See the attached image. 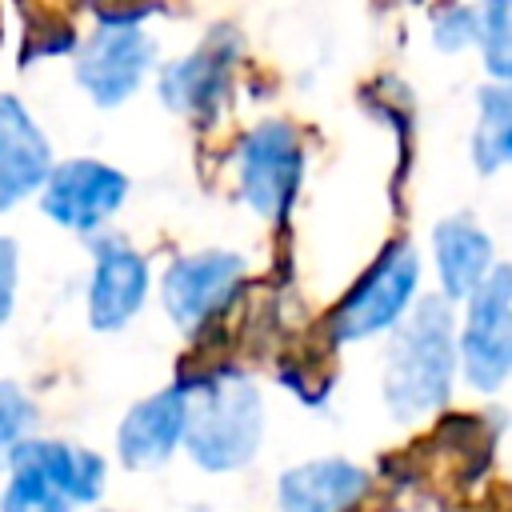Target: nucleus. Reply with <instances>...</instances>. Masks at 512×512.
I'll list each match as a JSON object with an SVG mask.
<instances>
[{
	"label": "nucleus",
	"mask_w": 512,
	"mask_h": 512,
	"mask_svg": "<svg viewBox=\"0 0 512 512\" xmlns=\"http://www.w3.org/2000/svg\"><path fill=\"white\" fill-rule=\"evenodd\" d=\"M380 392L396 420H420L448 404L456 384V316L440 296H416V304L388 328Z\"/></svg>",
	"instance_id": "nucleus-1"
},
{
	"label": "nucleus",
	"mask_w": 512,
	"mask_h": 512,
	"mask_svg": "<svg viewBox=\"0 0 512 512\" xmlns=\"http://www.w3.org/2000/svg\"><path fill=\"white\" fill-rule=\"evenodd\" d=\"M264 440L260 388L240 372H216L188 384L184 452L204 472H240Z\"/></svg>",
	"instance_id": "nucleus-2"
},
{
	"label": "nucleus",
	"mask_w": 512,
	"mask_h": 512,
	"mask_svg": "<svg viewBox=\"0 0 512 512\" xmlns=\"http://www.w3.org/2000/svg\"><path fill=\"white\" fill-rule=\"evenodd\" d=\"M416 296H420V252L408 240H392L332 312V336L340 344L380 336L400 324V316L416 304Z\"/></svg>",
	"instance_id": "nucleus-3"
},
{
	"label": "nucleus",
	"mask_w": 512,
	"mask_h": 512,
	"mask_svg": "<svg viewBox=\"0 0 512 512\" xmlns=\"http://www.w3.org/2000/svg\"><path fill=\"white\" fill-rule=\"evenodd\" d=\"M456 372L476 392L504 388L512 372V272L504 264H496L464 300V324L456 332Z\"/></svg>",
	"instance_id": "nucleus-4"
},
{
	"label": "nucleus",
	"mask_w": 512,
	"mask_h": 512,
	"mask_svg": "<svg viewBox=\"0 0 512 512\" xmlns=\"http://www.w3.org/2000/svg\"><path fill=\"white\" fill-rule=\"evenodd\" d=\"M304 148L292 124L264 120L236 148V184L240 200L268 224H280L300 192Z\"/></svg>",
	"instance_id": "nucleus-5"
},
{
	"label": "nucleus",
	"mask_w": 512,
	"mask_h": 512,
	"mask_svg": "<svg viewBox=\"0 0 512 512\" xmlns=\"http://www.w3.org/2000/svg\"><path fill=\"white\" fill-rule=\"evenodd\" d=\"M156 64V44L140 16H104L96 36L76 52V80L100 108L124 104Z\"/></svg>",
	"instance_id": "nucleus-6"
},
{
	"label": "nucleus",
	"mask_w": 512,
	"mask_h": 512,
	"mask_svg": "<svg viewBox=\"0 0 512 512\" xmlns=\"http://www.w3.org/2000/svg\"><path fill=\"white\" fill-rule=\"evenodd\" d=\"M128 200V176L104 160L76 156L64 164H52V172L40 184V208L52 224L68 232H104V224L120 212Z\"/></svg>",
	"instance_id": "nucleus-7"
},
{
	"label": "nucleus",
	"mask_w": 512,
	"mask_h": 512,
	"mask_svg": "<svg viewBox=\"0 0 512 512\" xmlns=\"http://www.w3.org/2000/svg\"><path fill=\"white\" fill-rule=\"evenodd\" d=\"M244 272H248L244 256L224 252V248L176 256L160 280V300H164L168 320L184 332L204 328L220 308H228V300L244 284Z\"/></svg>",
	"instance_id": "nucleus-8"
},
{
	"label": "nucleus",
	"mask_w": 512,
	"mask_h": 512,
	"mask_svg": "<svg viewBox=\"0 0 512 512\" xmlns=\"http://www.w3.org/2000/svg\"><path fill=\"white\" fill-rule=\"evenodd\" d=\"M148 260L116 232H92V276H88V324L96 332H120L148 300Z\"/></svg>",
	"instance_id": "nucleus-9"
},
{
	"label": "nucleus",
	"mask_w": 512,
	"mask_h": 512,
	"mask_svg": "<svg viewBox=\"0 0 512 512\" xmlns=\"http://www.w3.org/2000/svg\"><path fill=\"white\" fill-rule=\"evenodd\" d=\"M188 424V384H168L144 400H136L116 428V456L124 468H160L184 444Z\"/></svg>",
	"instance_id": "nucleus-10"
},
{
	"label": "nucleus",
	"mask_w": 512,
	"mask_h": 512,
	"mask_svg": "<svg viewBox=\"0 0 512 512\" xmlns=\"http://www.w3.org/2000/svg\"><path fill=\"white\" fill-rule=\"evenodd\" d=\"M48 172L52 148L40 124L16 96L0 92V212H12L20 200L40 192Z\"/></svg>",
	"instance_id": "nucleus-11"
},
{
	"label": "nucleus",
	"mask_w": 512,
	"mask_h": 512,
	"mask_svg": "<svg viewBox=\"0 0 512 512\" xmlns=\"http://www.w3.org/2000/svg\"><path fill=\"white\" fill-rule=\"evenodd\" d=\"M432 264L440 280V300L464 304L496 268L492 236L472 216H448L432 228Z\"/></svg>",
	"instance_id": "nucleus-12"
},
{
	"label": "nucleus",
	"mask_w": 512,
	"mask_h": 512,
	"mask_svg": "<svg viewBox=\"0 0 512 512\" xmlns=\"http://www.w3.org/2000/svg\"><path fill=\"white\" fill-rule=\"evenodd\" d=\"M368 492V472L352 460L324 456L288 468L276 480V512H348Z\"/></svg>",
	"instance_id": "nucleus-13"
},
{
	"label": "nucleus",
	"mask_w": 512,
	"mask_h": 512,
	"mask_svg": "<svg viewBox=\"0 0 512 512\" xmlns=\"http://www.w3.org/2000/svg\"><path fill=\"white\" fill-rule=\"evenodd\" d=\"M28 464L36 468L56 492L68 496L72 508H92L104 496L108 484V464L100 452L68 444V440H40V436H24L16 444V452L8 456V464Z\"/></svg>",
	"instance_id": "nucleus-14"
},
{
	"label": "nucleus",
	"mask_w": 512,
	"mask_h": 512,
	"mask_svg": "<svg viewBox=\"0 0 512 512\" xmlns=\"http://www.w3.org/2000/svg\"><path fill=\"white\" fill-rule=\"evenodd\" d=\"M228 68H232V48L224 44H204L172 64L160 68V96L172 112L184 116H212L224 100L228 88Z\"/></svg>",
	"instance_id": "nucleus-15"
},
{
	"label": "nucleus",
	"mask_w": 512,
	"mask_h": 512,
	"mask_svg": "<svg viewBox=\"0 0 512 512\" xmlns=\"http://www.w3.org/2000/svg\"><path fill=\"white\" fill-rule=\"evenodd\" d=\"M512 156V96L508 84H484L476 92V132H472V164L480 176H492Z\"/></svg>",
	"instance_id": "nucleus-16"
},
{
	"label": "nucleus",
	"mask_w": 512,
	"mask_h": 512,
	"mask_svg": "<svg viewBox=\"0 0 512 512\" xmlns=\"http://www.w3.org/2000/svg\"><path fill=\"white\" fill-rule=\"evenodd\" d=\"M476 16V36L472 44H480L484 68L496 84H504L512 76V40H508V0H480L472 8Z\"/></svg>",
	"instance_id": "nucleus-17"
},
{
	"label": "nucleus",
	"mask_w": 512,
	"mask_h": 512,
	"mask_svg": "<svg viewBox=\"0 0 512 512\" xmlns=\"http://www.w3.org/2000/svg\"><path fill=\"white\" fill-rule=\"evenodd\" d=\"M0 512H76V508L36 468L12 460L8 464V484L0 492Z\"/></svg>",
	"instance_id": "nucleus-18"
},
{
	"label": "nucleus",
	"mask_w": 512,
	"mask_h": 512,
	"mask_svg": "<svg viewBox=\"0 0 512 512\" xmlns=\"http://www.w3.org/2000/svg\"><path fill=\"white\" fill-rule=\"evenodd\" d=\"M32 424H36L32 396L16 380H0V468H8V456L32 432Z\"/></svg>",
	"instance_id": "nucleus-19"
},
{
	"label": "nucleus",
	"mask_w": 512,
	"mask_h": 512,
	"mask_svg": "<svg viewBox=\"0 0 512 512\" xmlns=\"http://www.w3.org/2000/svg\"><path fill=\"white\" fill-rule=\"evenodd\" d=\"M472 36H476V16H472V8L448 4V8H440V12L432 16V40H436L440 52H460V48L472 44Z\"/></svg>",
	"instance_id": "nucleus-20"
},
{
	"label": "nucleus",
	"mask_w": 512,
	"mask_h": 512,
	"mask_svg": "<svg viewBox=\"0 0 512 512\" xmlns=\"http://www.w3.org/2000/svg\"><path fill=\"white\" fill-rule=\"evenodd\" d=\"M16 244L8 236H0V324L12 316V304H16Z\"/></svg>",
	"instance_id": "nucleus-21"
}]
</instances>
